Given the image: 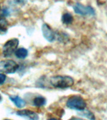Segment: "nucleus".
Masks as SVG:
<instances>
[{
	"mask_svg": "<svg viewBox=\"0 0 107 120\" xmlns=\"http://www.w3.org/2000/svg\"><path fill=\"white\" fill-rule=\"evenodd\" d=\"M1 100V95H0V101Z\"/></svg>",
	"mask_w": 107,
	"mask_h": 120,
	"instance_id": "nucleus-18",
	"label": "nucleus"
},
{
	"mask_svg": "<svg viewBox=\"0 0 107 120\" xmlns=\"http://www.w3.org/2000/svg\"><path fill=\"white\" fill-rule=\"evenodd\" d=\"M66 106L71 109L77 111L84 110L86 106V103L82 97L80 96H72L68 99Z\"/></svg>",
	"mask_w": 107,
	"mask_h": 120,
	"instance_id": "nucleus-2",
	"label": "nucleus"
},
{
	"mask_svg": "<svg viewBox=\"0 0 107 120\" xmlns=\"http://www.w3.org/2000/svg\"><path fill=\"white\" fill-rule=\"evenodd\" d=\"M51 86L59 89H66L71 87L74 84V79L69 76H54L50 78Z\"/></svg>",
	"mask_w": 107,
	"mask_h": 120,
	"instance_id": "nucleus-1",
	"label": "nucleus"
},
{
	"mask_svg": "<svg viewBox=\"0 0 107 120\" xmlns=\"http://www.w3.org/2000/svg\"><path fill=\"white\" fill-rule=\"evenodd\" d=\"M6 75H4V74H2V73H0V85H1L6 80Z\"/></svg>",
	"mask_w": 107,
	"mask_h": 120,
	"instance_id": "nucleus-14",
	"label": "nucleus"
},
{
	"mask_svg": "<svg viewBox=\"0 0 107 120\" xmlns=\"http://www.w3.org/2000/svg\"><path fill=\"white\" fill-rule=\"evenodd\" d=\"M18 68V64L13 60H3L0 61V71L6 74L15 73Z\"/></svg>",
	"mask_w": 107,
	"mask_h": 120,
	"instance_id": "nucleus-3",
	"label": "nucleus"
},
{
	"mask_svg": "<svg viewBox=\"0 0 107 120\" xmlns=\"http://www.w3.org/2000/svg\"><path fill=\"white\" fill-rule=\"evenodd\" d=\"M46 99L43 96H37L33 100L34 105L37 107H41L44 106L46 104Z\"/></svg>",
	"mask_w": 107,
	"mask_h": 120,
	"instance_id": "nucleus-10",
	"label": "nucleus"
},
{
	"mask_svg": "<svg viewBox=\"0 0 107 120\" xmlns=\"http://www.w3.org/2000/svg\"><path fill=\"white\" fill-rule=\"evenodd\" d=\"M0 9H1V7H0Z\"/></svg>",
	"mask_w": 107,
	"mask_h": 120,
	"instance_id": "nucleus-20",
	"label": "nucleus"
},
{
	"mask_svg": "<svg viewBox=\"0 0 107 120\" xmlns=\"http://www.w3.org/2000/svg\"><path fill=\"white\" fill-rule=\"evenodd\" d=\"M58 120V119H56V118H50V119H49V120Z\"/></svg>",
	"mask_w": 107,
	"mask_h": 120,
	"instance_id": "nucleus-17",
	"label": "nucleus"
},
{
	"mask_svg": "<svg viewBox=\"0 0 107 120\" xmlns=\"http://www.w3.org/2000/svg\"><path fill=\"white\" fill-rule=\"evenodd\" d=\"M15 56L19 59H24L26 56H28V50L23 48H21L16 50L15 52Z\"/></svg>",
	"mask_w": 107,
	"mask_h": 120,
	"instance_id": "nucleus-9",
	"label": "nucleus"
},
{
	"mask_svg": "<svg viewBox=\"0 0 107 120\" xmlns=\"http://www.w3.org/2000/svg\"><path fill=\"white\" fill-rule=\"evenodd\" d=\"M62 22L65 24H71L73 20V16L69 13H66L63 15L61 18Z\"/></svg>",
	"mask_w": 107,
	"mask_h": 120,
	"instance_id": "nucleus-12",
	"label": "nucleus"
},
{
	"mask_svg": "<svg viewBox=\"0 0 107 120\" xmlns=\"http://www.w3.org/2000/svg\"><path fill=\"white\" fill-rule=\"evenodd\" d=\"M14 1L16 2V3H21L24 1V0H14Z\"/></svg>",
	"mask_w": 107,
	"mask_h": 120,
	"instance_id": "nucleus-16",
	"label": "nucleus"
},
{
	"mask_svg": "<svg viewBox=\"0 0 107 120\" xmlns=\"http://www.w3.org/2000/svg\"></svg>",
	"mask_w": 107,
	"mask_h": 120,
	"instance_id": "nucleus-19",
	"label": "nucleus"
},
{
	"mask_svg": "<svg viewBox=\"0 0 107 120\" xmlns=\"http://www.w3.org/2000/svg\"><path fill=\"white\" fill-rule=\"evenodd\" d=\"M73 9L76 14L83 16H94L95 15V10L92 6H84L79 3H76L73 6Z\"/></svg>",
	"mask_w": 107,
	"mask_h": 120,
	"instance_id": "nucleus-5",
	"label": "nucleus"
},
{
	"mask_svg": "<svg viewBox=\"0 0 107 120\" xmlns=\"http://www.w3.org/2000/svg\"><path fill=\"white\" fill-rule=\"evenodd\" d=\"M82 115L84 117H86L88 119L90 120H95V117L94 116V114L92 113L89 110H83L82 111Z\"/></svg>",
	"mask_w": 107,
	"mask_h": 120,
	"instance_id": "nucleus-13",
	"label": "nucleus"
},
{
	"mask_svg": "<svg viewBox=\"0 0 107 120\" xmlns=\"http://www.w3.org/2000/svg\"><path fill=\"white\" fill-rule=\"evenodd\" d=\"M42 33H43L44 38L49 42H53L56 39V34L53 31V30L48 24H43Z\"/></svg>",
	"mask_w": 107,
	"mask_h": 120,
	"instance_id": "nucleus-6",
	"label": "nucleus"
},
{
	"mask_svg": "<svg viewBox=\"0 0 107 120\" xmlns=\"http://www.w3.org/2000/svg\"><path fill=\"white\" fill-rule=\"evenodd\" d=\"M8 24V23L6 19L3 17H0V34L5 33L7 31Z\"/></svg>",
	"mask_w": 107,
	"mask_h": 120,
	"instance_id": "nucleus-11",
	"label": "nucleus"
},
{
	"mask_svg": "<svg viewBox=\"0 0 107 120\" xmlns=\"http://www.w3.org/2000/svg\"><path fill=\"white\" fill-rule=\"evenodd\" d=\"M9 99H11V101L13 102L15 106L18 108H21L24 107L26 104L25 101L18 96H11L9 97Z\"/></svg>",
	"mask_w": 107,
	"mask_h": 120,
	"instance_id": "nucleus-8",
	"label": "nucleus"
},
{
	"mask_svg": "<svg viewBox=\"0 0 107 120\" xmlns=\"http://www.w3.org/2000/svg\"><path fill=\"white\" fill-rule=\"evenodd\" d=\"M19 40L16 38L9 39L4 45L3 47V54L6 58L11 56L15 52L18 46Z\"/></svg>",
	"mask_w": 107,
	"mask_h": 120,
	"instance_id": "nucleus-4",
	"label": "nucleus"
},
{
	"mask_svg": "<svg viewBox=\"0 0 107 120\" xmlns=\"http://www.w3.org/2000/svg\"><path fill=\"white\" fill-rule=\"evenodd\" d=\"M69 120H80V119H79V118H75V117H73V118H71V119H69Z\"/></svg>",
	"mask_w": 107,
	"mask_h": 120,
	"instance_id": "nucleus-15",
	"label": "nucleus"
},
{
	"mask_svg": "<svg viewBox=\"0 0 107 120\" xmlns=\"http://www.w3.org/2000/svg\"><path fill=\"white\" fill-rule=\"evenodd\" d=\"M17 115L22 117H26L30 120H38L39 116L35 112L29 109H23L16 112Z\"/></svg>",
	"mask_w": 107,
	"mask_h": 120,
	"instance_id": "nucleus-7",
	"label": "nucleus"
}]
</instances>
